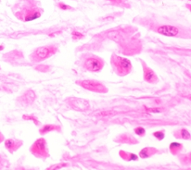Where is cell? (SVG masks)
Instances as JSON below:
<instances>
[{
	"label": "cell",
	"mask_w": 191,
	"mask_h": 170,
	"mask_svg": "<svg viewBox=\"0 0 191 170\" xmlns=\"http://www.w3.org/2000/svg\"><path fill=\"white\" fill-rule=\"evenodd\" d=\"M67 103L74 110L78 112H86L90 109V103L84 99L71 98L67 99Z\"/></svg>",
	"instance_id": "obj_9"
},
{
	"label": "cell",
	"mask_w": 191,
	"mask_h": 170,
	"mask_svg": "<svg viewBox=\"0 0 191 170\" xmlns=\"http://www.w3.org/2000/svg\"><path fill=\"white\" fill-rule=\"evenodd\" d=\"M5 147L8 152L11 154H13L17 151L23 144V142L20 140L14 139V138H8L4 140Z\"/></svg>",
	"instance_id": "obj_11"
},
{
	"label": "cell",
	"mask_w": 191,
	"mask_h": 170,
	"mask_svg": "<svg viewBox=\"0 0 191 170\" xmlns=\"http://www.w3.org/2000/svg\"><path fill=\"white\" fill-rule=\"evenodd\" d=\"M143 79L146 82L149 83H156L158 81L157 74L154 72L151 68L146 65L145 62H143Z\"/></svg>",
	"instance_id": "obj_12"
},
{
	"label": "cell",
	"mask_w": 191,
	"mask_h": 170,
	"mask_svg": "<svg viewBox=\"0 0 191 170\" xmlns=\"http://www.w3.org/2000/svg\"><path fill=\"white\" fill-rule=\"evenodd\" d=\"M30 152L33 155L39 159H46L49 156L48 145L44 138H38L31 146Z\"/></svg>",
	"instance_id": "obj_6"
},
{
	"label": "cell",
	"mask_w": 191,
	"mask_h": 170,
	"mask_svg": "<svg viewBox=\"0 0 191 170\" xmlns=\"http://www.w3.org/2000/svg\"><path fill=\"white\" fill-rule=\"evenodd\" d=\"M60 126L58 125H54V124H46L44 125L42 128H41L39 130V133L41 135H46L47 133L50 132V131H60Z\"/></svg>",
	"instance_id": "obj_16"
},
{
	"label": "cell",
	"mask_w": 191,
	"mask_h": 170,
	"mask_svg": "<svg viewBox=\"0 0 191 170\" xmlns=\"http://www.w3.org/2000/svg\"><path fill=\"white\" fill-rule=\"evenodd\" d=\"M149 29L161 34L163 36L170 37H187L190 36V29H185L181 26L171 25L168 23H150Z\"/></svg>",
	"instance_id": "obj_3"
},
{
	"label": "cell",
	"mask_w": 191,
	"mask_h": 170,
	"mask_svg": "<svg viewBox=\"0 0 191 170\" xmlns=\"http://www.w3.org/2000/svg\"><path fill=\"white\" fill-rule=\"evenodd\" d=\"M111 64L114 72L119 77L128 75L132 71V64L127 58L113 54L111 58Z\"/></svg>",
	"instance_id": "obj_4"
},
{
	"label": "cell",
	"mask_w": 191,
	"mask_h": 170,
	"mask_svg": "<svg viewBox=\"0 0 191 170\" xmlns=\"http://www.w3.org/2000/svg\"><path fill=\"white\" fill-rule=\"evenodd\" d=\"M131 28H120L111 31L107 33V37L119 44L123 54L132 55L138 53L141 48V43L138 36L133 34Z\"/></svg>",
	"instance_id": "obj_1"
},
{
	"label": "cell",
	"mask_w": 191,
	"mask_h": 170,
	"mask_svg": "<svg viewBox=\"0 0 191 170\" xmlns=\"http://www.w3.org/2000/svg\"><path fill=\"white\" fill-rule=\"evenodd\" d=\"M4 140H5V137H4V135H3L1 131H0V143H2V142L4 141Z\"/></svg>",
	"instance_id": "obj_26"
},
{
	"label": "cell",
	"mask_w": 191,
	"mask_h": 170,
	"mask_svg": "<svg viewBox=\"0 0 191 170\" xmlns=\"http://www.w3.org/2000/svg\"><path fill=\"white\" fill-rule=\"evenodd\" d=\"M181 161L183 164H186V165H189L191 163V158H190V154H187V155H183L181 157Z\"/></svg>",
	"instance_id": "obj_20"
},
{
	"label": "cell",
	"mask_w": 191,
	"mask_h": 170,
	"mask_svg": "<svg viewBox=\"0 0 191 170\" xmlns=\"http://www.w3.org/2000/svg\"><path fill=\"white\" fill-rule=\"evenodd\" d=\"M12 11L19 20L28 22L40 18L43 9L36 0H19L12 7Z\"/></svg>",
	"instance_id": "obj_2"
},
{
	"label": "cell",
	"mask_w": 191,
	"mask_h": 170,
	"mask_svg": "<svg viewBox=\"0 0 191 170\" xmlns=\"http://www.w3.org/2000/svg\"><path fill=\"white\" fill-rule=\"evenodd\" d=\"M158 152V150L154 147H146V148L140 150V152H139V156L141 158L146 159L157 154Z\"/></svg>",
	"instance_id": "obj_14"
},
{
	"label": "cell",
	"mask_w": 191,
	"mask_h": 170,
	"mask_svg": "<svg viewBox=\"0 0 191 170\" xmlns=\"http://www.w3.org/2000/svg\"><path fill=\"white\" fill-rule=\"evenodd\" d=\"M153 136L156 138V139L158 140L159 141H161L162 140H164V138L165 137L164 130H162V131H154V132L153 133Z\"/></svg>",
	"instance_id": "obj_19"
},
{
	"label": "cell",
	"mask_w": 191,
	"mask_h": 170,
	"mask_svg": "<svg viewBox=\"0 0 191 170\" xmlns=\"http://www.w3.org/2000/svg\"><path fill=\"white\" fill-rule=\"evenodd\" d=\"M58 7L60 9L63 10H73V8H72L71 6H69L68 5L64 4L63 2H59L58 3Z\"/></svg>",
	"instance_id": "obj_24"
},
{
	"label": "cell",
	"mask_w": 191,
	"mask_h": 170,
	"mask_svg": "<svg viewBox=\"0 0 191 170\" xmlns=\"http://www.w3.org/2000/svg\"><path fill=\"white\" fill-rule=\"evenodd\" d=\"M79 86L84 89L93 92L105 94L108 91V89L103 83L95 79H84V80H79L76 82Z\"/></svg>",
	"instance_id": "obj_7"
},
{
	"label": "cell",
	"mask_w": 191,
	"mask_h": 170,
	"mask_svg": "<svg viewBox=\"0 0 191 170\" xmlns=\"http://www.w3.org/2000/svg\"><path fill=\"white\" fill-rule=\"evenodd\" d=\"M173 135L175 138L177 139H181V140H190L191 135L189 131L186 129H181L175 131L173 132Z\"/></svg>",
	"instance_id": "obj_15"
},
{
	"label": "cell",
	"mask_w": 191,
	"mask_h": 170,
	"mask_svg": "<svg viewBox=\"0 0 191 170\" xmlns=\"http://www.w3.org/2000/svg\"><path fill=\"white\" fill-rule=\"evenodd\" d=\"M104 64V60L100 57L90 54L84 58L83 67L89 72H98L103 68Z\"/></svg>",
	"instance_id": "obj_8"
},
{
	"label": "cell",
	"mask_w": 191,
	"mask_h": 170,
	"mask_svg": "<svg viewBox=\"0 0 191 170\" xmlns=\"http://www.w3.org/2000/svg\"><path fill=\"white\" fill-rule=\"evenodd\" d=\"M58 51V47L54 45L41 46L36 48L29 56L31 61L33 62H42L49 58Z\"/></svg>",
	"instance_id": "obj_5"
},
{
	"label": "cell",
	"mask_w": 191,
	"mask_h": 170,
	"mask_svg": "<svg viewBox=\"0 0 191 170\" xmlns=\"http://www.w3.org/2000/svg\"><path fill=\"white\" fill-rule=\"evenodd\" d=\"M110 1L113 2L116 5H123V0H110Z\"/></svg>",
	"instance_id": "obj_25"
},
{
	"label": "cell",
	"mask_w": 191,
	"mask_h": 170,
	"mask_svg": "<svg viewBox=\"0 0 191 170\" xmlns=\"http://www.w3.org/2000/svg\"><path fill=\"white\" fill-rule=\"evenodd\" d=\"M134 131L135 134H136L137 135H138V136H140V137H143V136H145V135H146L145 129H144V128H143V127H140V126L135 128V129H134Z\"/></svg>",
	"instance_id": "obj_22"
},
{
	"label": "cell",
	"mask_w": 191,
	"mask_h": 170,
	"mask_svg": "<svg viewBox=\"0 0 191 170\" xmlns=\"http://www.w3.org/2000/svg\"><path fill=\"white\" fill-rule=\"evenodd\" d=\"M119 155L120 156L121 158L126 161H134L138 160V155L134 153H131V152H126V151L121 150L119 151Z\"/></svg>",
	"instance_id": "obj_17"
},
{
	"label": "cell",
	"mask_w": 191,
	"mask_h": 170,
	"mask_svg": "<svg viewBox=\"0 0 191 170\" xmlns=\"http://www.w3.org/2000/svg\"><path fill=\"white\" fill-rule=\"evenodd\" d=\"M183 150V145L180 143L177 142H173L171 143L170 145V151L173 155H177L181 152Z\"/></svg>",
	"instance_id": "obj_18"
},
{
	"label": "cell",
	"mask_w": 191,
	"mask_h": 170,
	"mask_svg": "<svg viewBox=\"0 0 191 170\" xmlns=\"http://www.w3.org/2000/svg\"><path fill=\"white\" fill-rule=\"evenodd\" d=\"M72 39H73L74 40H79V39H82V38L84 37V35H83L82 34H81L80 32H78V31H75L72 33Z\"/></svg>",
	"instance_id": "obj_23"
},
{
	"label": "cell",
	"mask_w": 191,
	"mask_h": 170,
	"mask_svg": "<svg viewBox=\"0 0 191 170\" xmlns=\"http://www.w3.org/2000/svg\"><path fill=\"white\" fill-rule=\"evenodd\" d=\"M36 100V94L33 90H27L23 94L17 98V101L20 105L24 106H29L34 103Z\"/></svg>",
	"instance_id": "obj_10"
},
{
	"label": "cell",
	"mask_w": 191,
	"mask_h": 170,
	"mask_svg": "<svg viewBox=\"0 0 191 170\" xmlns=\"http://www.w3.org/2000/svg\"><path fill=\"white\" fill-rule=\"evenodd\" d=\"M116 142L122 143H128V144H135L138 143V140L135 139L134 137L128 134H123L117 137L115 139Z\"/></svg>",
	"instance_id": "obj_13"
},
{
	"label": "cell",
	"mask_w": 191,
	"mask_h": 170,
	"mask_svg": "<svg viewBox=\"0 0 191 170\" xmlns=\"http://www.w3.org/2000/svg\"><path fill=\"white\" fill-rule=\"evenodd\" d=\"M22 118L24 120H32L33 122L34 123V124L37 125V126L40 125V122L38 121L37 117H34V116L33 115H26V114H24V115L22 116Z\"/></svg>",
	"instance_id": "obj_21"
}]
</instances>
